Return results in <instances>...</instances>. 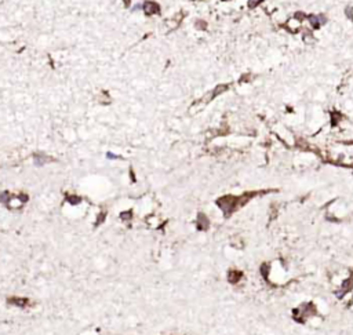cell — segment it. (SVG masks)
Returning <instances> with one entry per match:
<instances>
[{"instance_id":"cell-6","label":"cell","mask_w":353,"mask_h":335,"mask_svg":"<svg viewBox=\"0 0 353 335\" xmlns=\"http://www.w3.org/2000/svg\"><path fill=\"white\" fill-rule=\"evenodd\" d=\"M120 219L121 221H130L133 219V211H123L120 214Z\"/></svg>"},{"instance_id":"cell-2","label":"cell","mask_w":353,"mask_h":335,"mask_svg":"<svg viewBox=\"0 0 353 335\" xmlns=\"http://www.w3.org/2000/svg\"><path fill=\"white\" fill-rule=\"evenodd\" d=\"M33 161H35L36 165H44L50 161H54V159L50 157V156H47V155H44V153H35V155H33Z\"/></svg>"},{"instance_id":"cell-3","label":"cell","mask_w":353,"mask_h":335,"mask_svg":"<svg viewBox=\"0 0 353 335\" xmlns=\"http://www.w3.org/2000/svg\"><path fill=\"white\" fill-rule=\"evenodd\" d=\"M11 200H13V195H11L10 192H2L0 193V203H3V204H8Z\"/></svg>"},{"instance_id":"cell-7","label":"cell","mask_w":353,"mask_h":335,"mask_svg":"<svg viewBox=\"0 0 353 335\" xmlns=\"http://www.w3.org/2000/svg\"><path fill=\"white\" fill-rule=\"evenodd\" d=\"M18 200H20L21 203H26L28 200H29V196L25 195V193H21V195H18Z\"/></svg>"},{"instance_id":"cell-4","label":"cell","mask_w":353,"mask_h":335,"mask_svg":"<svg viewBox=\"0 0 353 335\" xmlns=\"http://www.w3.org/2000/svg\"><path fill=\"white\" fill-rule=\"evenodd\" d=\"M66 201L72 205H77L82 203V197L80 196H76V195H68L66 196Z\"/></svg>"},{"instance_id":"cell-8","label":"cell","mask_w":353,"mask_h":335,"mask_svg":"<svg viewBox=\"0 0 353 335\" xmlns=\"http://www.w3.org/2000/svg\"><path fill=\"white\" fill-rule=\"evenodd\" d=\"M108 159H119V156H116V155H113V153H108Z\"/></svg>"},{"instance_id":"cell-5","label":"cell","mask_w":353,"mask_h":335,"mask_svg":"<svg viewBox=\"0 0 353 335\" xmlns=\"http://www.w3.org/2000/svg\"><path fill=\"white\" fill-rule=\"evenodd\" d=\"M105 218H106V213H99V214H98V217H97V221L94 222V226L102 225L104 221H105Z\"/></svg>"},{"instance_id":"cell-1","label":"cell","mask_w":353,"mask_h":335,"mask_svg":"<svg viewBox=\"0 0 353 335\" xmlns=\"http://www.w3.org/2000/svg\"><path fill=\"white\" fill-rule=\"evenodd\" d=\"M7 303L8 305L17 306V308L25 309L28 306H32V301L29 298H22V297H10L7 298Z\"/></svg>"}]
</instances>
